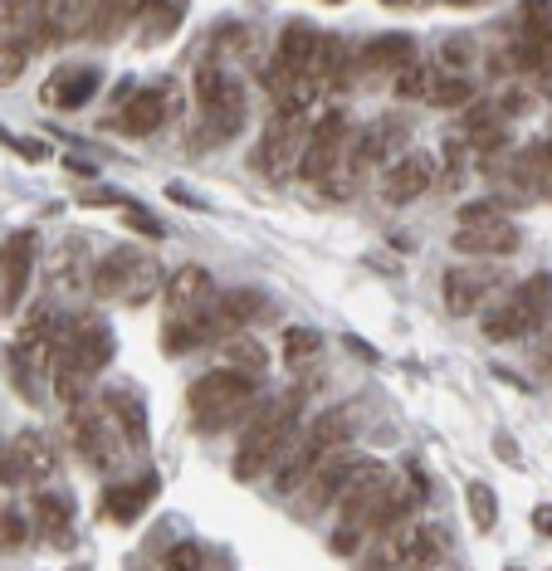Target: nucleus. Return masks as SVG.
<instances>
[{"mask_svg": "<svg viewBox=\"0 0 552 571\" xmlns=\"http://www.w3.org/2000/svg\"><path fill=\"white\" fill-rule=\"evenodd\" d=\"M196 103H201V128H196V147H210V142H230L235 132L245 128V84L240 74L220 64H201L196 68Z\"/></svg>", "mask_w": 552, "mask_h": 571, "instance_id": "nucleus-1", "label": "nucleus"}, {"mask_svg": "<svg viewBox=\"0 0 552 571\" xmlns=\"http://www.w3.org/2000/svg\"><path fill=\"white\" fill-rule=\"evenodd\" d=\"M294 435H299V396H289L284 406L264 410V416H259L255 425L240 435V450H235V478L250 484V478L279 470L284 454L299 444Z\"/></svg>", "mask_w": 552, "mask_h": 571, "instance_id": "nucleus-2", "label": "nucleus"}, {"mask_svg": "<svg viewBox=\"0 0 552 571\" xmlns=\"http://www.w3.org/2000/svg\"><path fill=\"white\" fill-rule=\"evenodd\" d=\"M255 401V376L245 371H206L191 381L186 391V406H191V420H196V430H206V435H220V430H230L235 420L250 410Z\"/></svg>", "mask_w": 552, "mask_h": 571, "instance_id": "nucleus-3", "label": "nucleus"}, {"mask_svg": "<svg viewBox=\"0 0 552 571\" xmlns=\"http://www.w3.org/2000/svg\"><path fill=\"white\" fill-rule=\"evenodd\" d=\"M88 289L108 303L142 308L156 289H166V283H162V265H156L152 255H142V249H112V255H104L94 265V273H88Z\"/></svg>", "mask_w": 552, "mask_h": 571, "instance_id": "nucleus-4", "label": "nucleus"}, {"mask_svg": "<svg viewBox=\"0 0 552 571\" xmlns=\"http://www.w3.org/2000/svg\"><path fill=\"white\" fill-rule=\"evenodd\" d=\"M548 308H552V273H528L509 299L484 313V337H494V342L528 337L533 327L548 323Z\"/></svg>", "mask_w": 552, "mask_h": 571, "instance_id": "nucleus-5", "label": "nucleus"}, {"mask_svg": "<svg viewBox=\"0 0 552 571\" xmlns=\"http://www.w3.org/2000/svg\"><path fill=\"white\" fill-rule=\"evenodd\" d=\"M69 435H74V450L84 454L94 470H112V464L132 450L108 401H84L78 410H69Z\"/></svg>", "mask_w": 552, "mask_h": 571, "instance_id": "nucleus-6", "label": "nucleus"}, {"mask_svg": "<svg viewBox=\"0 0 552 571\" xmlns=\"http://www.w3.org/2000/svg\"><path fill=\"white\" fill-rule=\"evenodd\" d=\"M309 137H313L309 112L274 108V118H269V128H264V142H259V166L274 181L294 176V171H303V157H309Z\"/></svg>", "mask_w": 552, "mask_h": 571, "instance_id": "nucleus-7", "label": "nucleus"}, {"mask_svg": "<svg viewBox=\"0 0 552 571\" xmlns=\"http://www.w3.org/2000/svg\"><path fill=\"white\" fill-rule=\"evenodd\" d=\"M318 40L323 34L313 25H303V20H294V25H284V34H279L274 44V60H269V74H264V88L274 94V103H284V94L299 84V78L313 74V54H318Z\"/></svg>", "mask_w": 552, "mask_h": 571, "instance_id": "nucleus-8", "label": "nucleus"}, {"mask_svg": "<svg viewBox=\"0 0 552 571\" xmlns=\"http://www.w3.org/2000/svg\"><path fill=\"white\" fill-rule=\"evenodd\" d=\"M216 279H210L201 265H182L172 269V279H166L162 289V303H166V323H186V317H206L210 308H216Z\"/></svg>", "mask_w": 552, "mask_h": 571, "instance_id": "nucleus-9", "label": "nucleus"}, {"mask_svg": "<svg viewBox=\"0 0 552 571\" xmlns=\"http://www.w3.org/2000/svg\"><path fill=\"white\" fill-rule=\"evenodd\" d=\"M441 176V162L431 152H405L401 162H391V171L381 176V196L387 205H411L431 191V181Z\"/></svg>", "mask_w": 552, "mask_h": 571, "instance_id": "nucleus-10", "label": "nucleus"}, {"mask_svg": "<svg viewBox=\"0 0 552 571\" xmlns=\"http://www.w3.org/2000/svg\"><path fill=\"white\" fill-rule=\"evenodd\" d=\"M30 273H35V235L15 230L6 239V255H0V308L6 313H15L20 299H25Z\"/></svg>", "mask_w": 552, "mask_h": 571, "instance_id": "nucleus-11", "label": "nucleus"}, {"mask_svg": "<svg viewBox=\"0 0 552 571\" xmlns=\"http://www.w3.org/2000/svg\"><path fill=\"white\" fill-rule=\"evenodd\" d=\"M50 470H54V450L35 430H20L6 444V484H40V478H50Z\"/></svg>", "mask_w": 552, "mask_h": 571, "instance_id": "nucleus-12", "label": "nucleus"}, {"mask_svg": "<svg viewBox=\"0 0 552 571\" xmlns=\"http://www.w3.org/2000/svg\"><path fill=\"white\" fill-rule=\"evenodd\" d=\"M166 112H172V88H138L128 103H122V112L112 118V132L122 137H148L166 122Z\"/></svg>", "mask_w": 552, "mask_h": 571, "instance_id": "nucleus-13", "label": "nucleus"}, {"mask_svg": "<svg viewBox=\"0 0 552 571\" xmlns=\"http://www.w3.org/2000/svg\"><path fill=\"white\" fill-rule=\"evenodd\" d=\"M362 470H367L362 454H357V460H353V454H333V460L309 478V508H333V504H343L347 488L357 484V474H362Z\"/></svg>", "mask_w": 552, "mask_h": 571, "instance_id": "nucleus-14", "label": "nucleus"}, {"mask_svg": "<svg viewBox=\"0 0 552 571\" xmlns=\"http://www.w3.org/2000/svg\"><path fill=\"white\" fill-rule=\"evenodd\" d=\"M494 283H499V273H494V269H465V265L445 269V283H441V289H445V308L455 317H469L475 308H484V299L494 293Z\"/></svg>", "mask_w": 552, "mask_h": 571, "instance_id": "nucleus-15", "label": "nucleus"}, {"mask_svg": "<svg viewBox=\"0 0 552 571\" xmlns=\"http://www.w3.org/2000/svg\"><path fill=\"white\" fill-rule=\"evenodd\" d=\"M513 60L528 74H552V10H528V25L518 30Z\"/></svg>", "mask_w": 552, "mask_h": 571, "instance_id": "nucleus-16", "label": "nucleus"}, {"mask_svg": "<svg viewBox=\"0 0 552 571\" xmlns=\"http://www.w3.org/2000/svg\"><path fill=\"white\" fill-rule=\"evenodd\" d=\"M518 249V230L509 220H489V225H465L455 230V255H475V259H504Z\"/></svg>", "mask_w": 552, "mask_h": 571, "instance_id": "nucleus-17", "label": "nucleus"}, {"mask_svg": "<svg viewBox=\"0 0 552 571\" xmlns=\"http://www.w3.org/2000/svg\"><path fill=\"white\" fill-rule=\"evenodd\" d=\"M98 84H104V74H98L94 64H69V68H59V74L50 78V88H44V103H54V108L74 112V108H84V103L98 94Z\"/></svg>", "mask_w": 552, "mask_h": 571, "instance_id": "nucleus-18", "label": "nucleus"}, {"mask_svg": "<svg viewBox=\"0 0 552 571\" xmlns=\"http://www.w3.org/2000/svg\"><path fill=\"white\" fill-rule=\"evenodd\" d=\"M156 474H142V478H132V484H118V488H108L104 494V513L112 522H122V528H128V522H138L142 513H148V504L156 498Z\"/></svg>", "mask_w": 552, "mask_h": 571, "instance_id": "nucleus-19", "label": "nucleus"}, {"mask_svg": "<svg viewBox=\"0 0 552 571\" xmlns=\"http://www.w3.org/2000/svg\"><path fill=\"white\" fill-rule=\"evenodd\" d=\"M357 64L371 68V74L397 78V74H405V68L415 64V44H411V34H377V40L357 54Z\"/></svg>", "mask_w": 552, "mask_h": 571, "instance_id": "nucleus-20", "label": "nucleus"}, {"mask_svg": "<svg viewBox=\"0 0 552 571\" xmlns=\"http://www.w3.org/2000/svg\"><path fill=\"white\" fill-rule=\"evenodd\" d=\"M353 50H347V40L343 34H323L318 40V54H313V84L318 88H343L347 84V74H353Z\"/></svg>", "mask_w": 552, "mask_h": 571, "instance_id": "nucleus-21", "label": "nucleus"}, {"mask_svg": "<svg viewBox=\"0 0 552 571\" xmlns=\"http://www.w3.org/2000/svg\"><path fill=\"white\" fill-rule=\"evenodd\" d=\"M104 401L112 406V416H118V425H122V435H128L132 450H148V406H142V396L132 391V386H122V391H108Z\"/></svg>", "mask_w": 552, "mask_h": 571, "instance_id": "nucleus-22", "label": "nucleus"}, {"mask_svg": "<svg viewBox=\"0 0 552 571\" xmlns=\"http://www.w3.org/2000/svg\"><path fill=\"white\" fill-rule=\"evenodd\" d=\"M445 532L435 522H421V528L405 532V571H435L445 562Z\"/></svg>", "mask_w": 552, "mask_h": 571, "instance_id": "nucleus-23", "label": "nucleus"}, {"mask_svg": "<svg viewBox=\"0 0 552 571\" xmlns=\"http://www.w3.org/2000/svg\"><path fill=\"white\" fill-rule=\"evenodd\" d=\"M465 137L475 152H504V142H509L504 112L489 108V103H475V112H465Z\"/></svg>", "mask_w": 552, "mask_h": 571, "instance_id": "nucleus-24", "label": "nucleus"}, {"mask_svg": "<svg viewBox=\"0 0 552 571\" xmlns=\"http://www.w3.org/2000/svg\"><path fill=\"white\" fill-rule=\"evenodd\" d=\"M35 528H40V538L44 542H54V547H69V522H74V508H69V498H59V494H40L35 498Z\"/></svg>", "mask_w": 552, "mask_h": 571, "instance_id": "nucleus-25", "label": "nucleus"}, {"mask_svg": "<svg viewBox=\"0 0 552 571\" xmlns=\"http://www.w3.org/2000/svg\"><path fill=\"white\" fill-rule=\"evenodd\" d=\"M259 308H264V299H259L255 289H230V293H220V299H216V308H210V317H216V327H225V333L235 337V327L250 323Z\"/></svg>", "mask_w": 552, "mask_h": 571, "instance_id": "nucleus-26", "label": "nucleus"}, {"mask_svg": "<svg viewBox=\"0 0 552 571\" xmlns=\"http://www.w3.org/2000/svg\"><path fill=\"white\" fill-rule=\"evenodd\" d=\"M84 269H88V245L84 239H64V245L50 255V279L59 283V289H78V283H84Z\"/></svg>", "mask_w": 552, "mask_h": 571, "instance_id": "nucleus-27", "label": "nucleus"}, {"mask_svg": "<svg viewBox=\"0 0 552 571\" xmlns=\"http://www.w3.org/2000/svg\"><path fill=\"white\" fill-rule=\"evenodd\" d=\"M225 367H230V371H245V376H264V371H269L264 342L250 337V333L225 337Z\"/></svg>", "mask_w": 552, "mask_h": 571, "instance_id": "nucleus-28", "label": "nucleus"}, {"mask_svg": "<svg viewBox=\"0 0 552 571\" xmlns=\"http://www.w3.org/2000/svg\"><path fill=\"white\" fill-rule=\"evenodd\" d=\"M475 98V84H469L459 68H435V84H431V98L435 108H465V103Z\"/></svg>", "mask_w": 552, "mask_h": 571, "instance_id": "nucleus-29", "label": "nucleus"}, {"mask_svg": "<svg viewBox=\"0 0 552 571\" xmlns=\"http://www.w3.org/2000/svg\"><path fill=\"white\" fill-rule=\"evenodd\" d=\"M405 532H411V528H405ZM405 532H391V538L367 542L362 571H397V567H405Z\"/></svg>", "mask_w": 552, "mask_h": 571, "instance_id": "nucleus-30", "label": "nucleus"}, {"mask_svg": "<svg viewBox=\"0 0 552 571\" xmlns=\"http://www.w3.org/2000/svg\"><path fill=\"white\" fill-rule=\"evenodd\" d=\"M465 508H469V522H475V532H494L499 528V498H494L489 484H469L465 488Z\"/></svg>", "mask_w": 552, "mask_h": 571, "instance_id": "nucleus-31", "label": "nucleus"}, {"mask_svg": "<svg viewBox=\"0 0 552 571\" xmlns=\"http://www.w3.org/2000/svg\"><path fill=\"white\" fill-rule=\"evenodd\" d=\"M279 347H284V352H279V357H284V367H294V371H299V367H309V362L323 352V337L313 333V327H289Z\"/></svg>", "mask_w": 552, "mask_h": 571, "instance_id": "nucleus-32", "label": "nucleus"}, {"mask_svg": "<svg viewBox=\"0 0 552 571\" xmlns=\"http://www.w3.org/2000/svg\"><path fill=\"white\" fill-rule=\"evenodd\" d=\"M138 15H148V10L142 6H94V34L98 40H118Z\"/></svg>", "mask_w": 552, "mask_h": 571, "instance_id": "nucleus-33", "label": "nucleus"}, {"mask_svg": "<svg viewBox=\"0 0 552 571\" xmlns=\"http://www.w3.org/2000/svg\"><path fill=\"white\" fill-rule=\"evenodd\" d=\"M397 84V98H431V84H435V68H425V64H411L405 74L391 78Z\"/></svg>", "mask_w": 552, "mask_h": 571, "instance_id": "nucleus-34", "label": "nucleus"}, {"mask_svg": "<svg viewBox=\"0 0 552 571\" xmlns=\"http://www.w3.org/2000/svg\"><path fill=\"white\" fill-rule=\"evenodd\" d=\"M122 225H132V230L148 235V239H166V225L156 220L152 211H142V205H122Z\"/></svg>", "mask_w": 552, "mask_h": 571, "instance_id": "nucleus-35", "label": "nucleus"}, {"mask_svg": "<svg viewBox=\"0 0 552 571\" xmlns=\"http://www.w3.org/2000/svg\"><path fill=\"white\" fill-rule=\"evenodd\" d=\"M162 571H201V547L196 542H176L162 557Z\"/></svg>", "mask_w": 552, "mask_h": 571, "instance_id": "nucleus-36", "label": "nucleus"}, {"mask_svg": "<svg viewBox=\"0 0 552 571\" xmlns=\"http://www.w3.org/2000/svg\"><path fill=\"white\" fill-rule=\"evenodd\" d=\"M148 20H152V34L156 40H166L176 25L186 20V6H156V10H148Z\"/></svg>", "mask_w": 552, "mask_h": 571, "instance_id": "nucleus-37", "label": "nucleus"}, {"mask_svg": "<svg viewBox=\"0 0 552 571\" xmlns=\"http://www.w3.org/2000/svg\"><path fill=\"white\" fill-rule=\"evenodd\" d=\"M489 220H504V215H499V205H494V201L459 205V230H465V225H489Z\"/></svg>", "mask_w": 552, "mask_h": 571, "instance_id": "nucleus-38", "label": "nucleus"}, {"mask_svg": "<svg viewBox=\"0 0 552 571\" xmlns=\"http://www.w3.org/2000/svg\"><path fill=\"white\" fill-rule=\"evenodd\" d=\"M0 538H6L10 552H15V547H25V518H15V513H6V522H0Z\"/></svg>", "mask_w": 552, "mask_h": 571, "instance_id": "nucleus-39", "label": "nucleus"}, {"mask_svg": "<svg viewBox=\"0 0 552 571\" xmlns=\"http://www.w3.org/2000/svg\"><path fill=\"white\" fill-rule=\"evenodd\" d=\"M15 147H20V157H25V162H50V142H35V137H15Z\"/></svg>", "mask_w": 552, "mask_h": 571, "instance_id": "nucleus-40", "label": "nucleus"}, {"mask_svg": "<svg viewBox=\"0 0 552 571\" xmlns=\"http://www.w3.org/2000/svg\"><path fill=\"white\" fill-rule=\"evenodd\" d=\"M445 60H450V64H465V60H469V44H465V40H450V44H445Z\"/></svg>", "mask_w": 552, "mask_h": 571, "instance_id": "nucleus-41", "label": "nucleus"}, {"mask_svg": "<svg viewBox=\"0 0 552 571\" xmlns=\"http://www.w3.org/2000/svg\"><path fill=\"white\" fill-rule=\"evenodd\" d=\"M533 528L543 532V538H552V508L543 504V508H533Z\"/></svg>", "mask_w": 552, "mask_h": 571, "instance_id": "nucleus-42", "label": "nucleus"}, {"mask_svg": "<svg viewBox=\"0 0 552 571\" xmlns=\"http://www.w3.org/2000/svg\"><path fill=\"white\" fill-rule=\"evenodd\" d=\"M494 450H499V454H504V460H518V450H513V444H509V440H504V435H499V440H494Z\"/></svg>", "mask_w": 552, "mask_h": 571, "instance_id": "nucleus-43", "label": "nucleus"}, {"mask_svg": "<svg viewBox=\"0 0 552 571\" xmlns=\"http://www.w3.org/2000/svg\"><path fill=\"white\" fill-rule=\"evenodd\" d=\"M509 571H523V567H509Z\"/></svg>", "mask_w": 552, "mask_h": 571, "instance_id": "nucleus-44", "label": "nucleus"}, {"mask_svg": "<svg viewBox=\"0 0 552 571\" xmlns=\"http://www.w3.org/2000/svg\"><path fill=\"white\" fill-rule=\"evenodd\" d=\"M548 196H552V191H548Z\"/></svg>", "mask_w": 552, "mask_h": 571, "instance_id": "nucleus-45", "label": "nucleus"}]
</instances>
